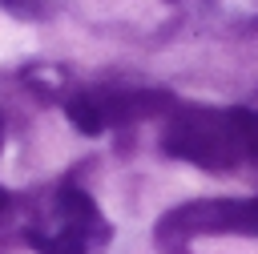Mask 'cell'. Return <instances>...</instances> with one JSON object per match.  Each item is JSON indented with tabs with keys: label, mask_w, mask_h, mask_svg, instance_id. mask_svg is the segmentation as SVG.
<instances>
[{
	"label": "cell",
	"mask_w": 258,
	"mask_h": 254,
	"mask_svg": "<svg viewBox=\"0 0 258 254\" xmlns=\"http://www.w3.org/2000/svg\"><path fill=\"white\" fill-rule=\"evenodd\" d=\"M161 149L177 161L202 165V169H234L242 165L234 129H230V109H210V105H173Z\"/></svg>",
	"instance_id": "cell-1"
},
{
	"label": "cell",
	"mask_w": 258,
	"mask_h": 254,
	"mask_svg": "<svg viewBox=\"0 0 258 254\" xmlns=\"http://www.w3.org/2000/svg\"><path fill=\"white\" fill-rule=\"evenodd\" d=\"M202 234H254L258 238V198H198L181 202L157 218L153 242L161 254H189Z\"/></svg>",
	"instance_id": "cell-2"
},
{
	"label": "cell",
	"mask_w": 258,
	"mask_h": 254,
	"mask_svg": "<svg viewBox=\"0 0 258 254\" xmlns=\"http://www.w3.org/2000/svg\"><path fill=\"white\" fill-rule=\"evenodd\" d=\"M230 129H234L242 161L258 165V109H230Z\"/></svg>",
	"instance_id": "cell-3"
},
{
	"label": "cell",
	"mask_w": 258,
	"mask_h": 254,
	"mask_svg": "<svg viewBox=\"0 0 258 254\" xmlns=\"http://www.w3.org/2000/svg\"><path fill=\"white\" fill-rule=\"evenodd\" d=\"M0 8H4V12H12V16H24V20L44 12V4H40V0H0Z\"/></svg>",
	"instance_id": "cell-4"
},
{
	"label": "cell",
	"mask_w": 258,
	"mask_h": 254,
	"mask_svg": "<svg viewBox=\"0 0 258 254\" xmlns=\"http://www.w3.org/2000/svg\"><path fill=\"white\" fill-rule=\"evenodd\" d=\"M8 206H12V194H8V189H0V214H4Z\"/></svg>",
	"instance_id": "cell-5"
}]
</instances>
